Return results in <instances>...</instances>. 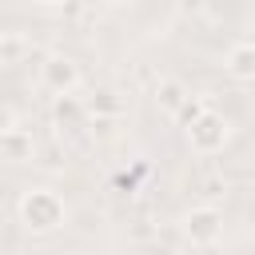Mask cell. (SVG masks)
Instances as JSON below:
<instances>
[{
	"instance_id": "cell-8",
	"label": "cell",
	"mask_w": 255,
	"mask_h": 255,
	"mask_svg": "<svg viewBox=\"0 0 255 255\" xmlns=\"http://www.w3.org/2000/svg\"><path fill=\"white\" fill-rule=\"evenodd\" d=\"M52 120L64 124V128H76L80 120H88V108H84V96L76 92H64V96H52Z\"/></svg>"
},
{
	"instance_id": "cell-2",
	"label": "cell",
	"mask_w": 255,
	"mask_h": 255,
	"mask_svg": "<svg viewBox=\"0 0 255 255\" xmlns=\"http://www.w3.org/2000/svg\"><path fill=\"white\" fill-rule=\"evenodd\" d=\"M183 139H187V147L195 151V155H219L223 147H227V139H231V120L227 116H219L211 104L183 128Z\"/></svg>"
},
{
	"instance_id": "cell-16",
	"label": "cell",
	"mask_w": 255,
	"mask_h": 255,
	"mask_svg": "<svg viewBox=\"0 0 255 255\" xmlns=\"http://www.w3.org/2000/svg\"><path fill=\"white\" fill-rule=\"evenodd\" d=\"M108 4H135V0H108Z\"/></svg>"
},
{
	"instance_id": "cell-13",
	"label": "cell",
	"mask_w": 255,
	"mask_h": 255,
	"mask_svg": "<svg viewBox=\"0 0 255 255\" xmlns=\"http://www.w3.org/2000/svg\"><path fill=\"white\" fill-rule=\"evenodd\" d=\"M16 52H20V40H16V36H4V64H12Z\"/></svg>"
},
{
	"instance_id": "cell-4",
	"label": "cell",
	"mask_w": 255,
	"mask_h": 255,
	"mask_svg": "<svg viewBox=\"0 0 255 255\" xmlns=\"http://www.w3.org/2000/svg\"><path fill=\"white\" fill-rule=\"evenodd\" d=\"M40 84H44V92H52V96L80 92V84H84V72H80V64H76L72 56H64V52H52V56L40 64Z\"/></svg>"
},
{
	"instance_id": "cell-12",
	"label": "cell",
	"mask_w": 255,
	"mask_h": 255,
	"mask_svg": "<svg viewBox=\"0 0 255 255\" xmlns=\"http://www.w3.org/2000/svg\"><path fill=\"white\" fill-rule=\"evenodd\" d=\"M223 191H227V179H219V175L203 179V195H223Z\"/></svg>"
},
{
	"instance_id": "cell-15",
	"label": "cell",
	"mask_w": 255,
	"mask_h": 255,
	"mask_svg": "<svg viewBox=\"0 0 255 255\" xmlns=\"http://www.w3.org/2000/svg\"><path fill=\"white\" fill-rule=\"evenodd\" d=\"M0 68H4V32H0Z\"/></svg>"
},
{
	"instance_id": "cell-3",
	"label": "cell",
	"mask_w": 255,
	"mask_h": 255,
	"mask_svg": "<svg viewBox=\"0 0 255 255\" xmlns=\"http://www.w3.org/2000/svg\"><path fill=\"white\" fill-rule=\"evenodd\" d=\"M179 231L187 235V243H195V247H211V243L223 235V211H219L215 203H195V207L183 211Z\"/></svg>"
},
{
	"instance_id": "cell-14",
	"label": "cell",
	"mask_w": 255,
	"mask_h": 255,
	"mask_svg": "<svg viewBox=\"0 0 255 255\" xmlns=\"http://www.w3.org/2000/svg\"><path fill=\"white\" fill-rule=\"evenodd\" d=\"M36 4H44V8H56V4H68V0H36Z\"/></svg>"
},
{
	"instance_id": "cell-6",
	"label": "cell",
	"mask_w": 255,
	"mask_h": 255,
	"mask_svg": "<svg viewBox=\"0 0 255 255\" xmlns=\"http://www.w3.org/2000/svg\"><path fill=\"white\" fill-rule=\"evenodd\" d=\"M84 108H88L92 120H120L124 116V100L112 88H96L92 96H84Z\"/></svg>"
},
{
	"instance_id": "cell-5",
	"label": "cell",
	"mask_w": 255,
	"mask_h": 255,
	"mask_svg": "<svg viewBox=\"0 0 255 255\" xmlns=\"http://www.w3.org/2000/svg\"><path fill=\"white\" fill-rule=\"evenodd\" d=\"M223 72L231 80H239V84H255V44L251 40L231 44L227 56H223Z\"/></svg>"
},
{
	"instance_id": "cell-1",
	"label": "cell",
	"mask_w": 255,
	"mask_h": 255,
	"mask_svg": "<svg viewBox=\"0 0 255 255\" xmlns=\"http://www.w3.org/2000/svg\"><path fill=\"white\" fill-rule=\"evenodd\" d=\"M16 215L20 223L32 231V235H48V231H60L64 219H68V203L60 191L52 187H28L16 203Z\"/></svg>"
},
{
	"instance_id": "cell-11",
	"label": "cell",
	"mask_w": 255,
	"mask_h": 255,
	"mask_svg": "<svg viewBox=\"0 0 255 255\" xmlns=\"http://www.w3.org/2000/svg\"><path fill=\"white\" fill-rule=\"evenodd\" d=\"M16 128H20V116H16V112H12V108L0 100V139H4L8 131H16Z\"/></svg>"
},
{
	"instance_id": "cell-7",
	"label": "cell",
	"mask_w": 255,
	"mask_h": 255,
	"mask_svg": "<svg viewBox=\"0 0 255 255\" xmlns=\"http://www.w3.org/2000/svg\"><path fill=\"white\" fill-rule=\"evenodd\" d=\"M191 92L175 80V76H163L159 84H155V92H151V100H155V108L163 112V116H175L179 108H183V100H187Z\"/></svg>"
},
{
	"instance_id": "cell-10",
	"label": "cell",
	"mask_w": 255,
	"mask_h": 255,
	"mask_svg": "<svg viewBox=\"0 0 255 255\" xmlns=\"http://www.w3.org/2000/svg\"><path fill=\"white\" fill-rule=\"evenodd\" d=\"M203 108H207V100H203V96H187V100H183V108H179V112H175L171 120H175L179 128H187V124H191V120H195V116H199Z\"/></svg>"
},
{
	"instance_id": "cell-9",
	"label": "cell",
	"mask_w": 255,
	"mask_h": 255,
	"mask_svg": "<svg viewBox=\"0 0 255 255\" xmlns=\"http://www.w3.org/2000/svg\"><path fill=\"white\" fill-rule=\"evenodd\" d=\"M0 147H4L8 159H32V155H36V139H32V131H24V128L8 131V135L0 139Z\"/></svg>"
}]
</instances>
